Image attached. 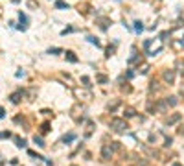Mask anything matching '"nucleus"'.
I'll return each instance as SVG.
<instances>
[{
    "label": "nucleus",
    "instance_id": "obj_16",
    "mask_svg": "<svg viewBox=\"0 0 184 166\" xmlns=\"http://www.w3.org/2000/svg\"><path fill=\"white\" fill-rule=\"evenodd\" d=\"M81 81H83V85H85V87H88V85H90V79H88L87 76H83V78H81Z\"/></svg>",
    "mask_w": 184,
    "mask_h": 166
},
{
    "label": "nucleus",
    "instance_id": "obj_1",
    "mask_svg": "<svg viewBox=\"0 0 184 166\" xmlns=\"http://www.w3.org/2000/svg\"><path fill=\"white\" fill-rule=\"evenodd\" d=\"M111 128H112L116 133H125V129H127V122L122 120V118H112V120H111Z\"/></svg>",
    "mask_w": 184,
    "mask_h": 166
},
{
    "label": "nucleus",
    "instance_id": "obj_3",
    "mask_svg": "<svg viewBox=\"0 0 184 166\" xmlns=\"http://www.w3.org/2000/svg\"><path fill=\"white\" fill-rule=\"evenodd\" d=\"M18 20H20L18 30H22V31H24V30L28 28V24H26V22H28V18H26V15H24V13H18Z\"/></svg>",
    "mask_w": 184,
    "mask_h": 166
},
{
    "label": "nucleus",
    "instance_id": "obj_19",
    "mask_svg": "<svg viewBox=\"0 0 184 166\" xmlns=\"http://www.w3.org/2000/svg\"><path fill=\"white\" fill-rule=\"evenodd\" d=\"M118 107V102H112V103H109V109L112 111V109H116Z\"/></svg>",
    "mask_w": 184,
    "mask_h": 166
},
{
    "label": "nucleus",
    "instance_id": "obj_6",
    "mask_svg": "<svg viewBox=\"0 0 184 166\" xmlns=\"http://www.w3.org/2000/svg\"><path fill=\"white\" fill-rule=\"evenodd\" d=\"M166 103H168L170 107H175V105L179 103V100H177V96H170V98H166Z\"/></svg>",
    "mask_w": 184,
    "mask_h": 166
},
{
    "label": "nucleus",
    "instance_id": "obj_17",
    "mask_svg": "<svg viewBox=\"0 0 184 166\" xmlns=\"http://www.w3.org/2000/svg\"><path fill=\"white\" fill-rule=\"evenodd\" d=\"M33 140H35V142H37V144H39V146H41V148H42V146H44V142H42V139H39V137H35V139H33Z\"/></svg>",
    "mask_w": 184,
    "mask_h": 166
},
{
    "label": "nucleus",
    "instance_id": "obj_20",
    "mask_svg": "<svg viewBox=\"0 0 184 166\" xmlns=\"http://www.w3.org/2000/svg\"><path fill=\"white\" fill-rule=\"evenodd\" d=\"M59 52H61L59 48H50V52H48V54H59Z\"/></svg>",
    "mask_w": 184,
    "mask_h": 166
},
{
    "label": "nucleus",
    "instance_id": "obj_12",
    "mask_svg": "<svg viewBox=\"0 0 184 166\" xmlns=\"http://www.w3.org/2000/svg\"><path fill=\"white\" fill-rule=\"evenodd\" d=\"M74 139H76V135H74V133H68V135L63 137V142L66 144V142H70V140H74Z\"/></svg>",
    "mask_w": 184,
    "mask_h": 166
},
{
    "label": "nucleus",
    "instance_id": "obj_15",
    "mask_svg": "<svg viewBox=\"0 0 184 166\" xmlns=\"http://www.w3.org/2000/svg\"><path fill=\"white\" fill-rule=\"evenodd\" d=\"M15 140H17V146H18V148H24V146H26V140H22V139H18V137H17Z\"/></svg>",
    "mask_w": 184,
    "mask_h": 166
},
{
    "label": "nucleus",
    "instance_id": "obj_10",
    "mask_svg": "<svg viewBox=\"0 0 184 166\" xmlns=\"http://www.w3.org/2000/svg\"><path fill=\"white\" fill-rule=\"evenodd\" d=\"M125 116H127V118H133V116H136V111L131 109V107H127V109H125Z\"/></svg>",
    "mask_w": 184,
    "mask_h": 166
},
{
    "label": "nucleus",
    "instance_id": "obj_2",
    "mask_svg": "<svg viewBox=\"0 0 184 166\" xmlns=\"http://www.w3.org/2000/svg\"><path fill=\"white\" fill-rule=\"evenodd\" d=\"M162 78H164L166 83H173V81H175V72H173V70H166V72L162 74Z\"/></svg>",
    "mask_w": 184,
    "mask_h": 166
},
{
    "label": "nucleus",
    "instance_id": "obj_11",
    "mask_svg": "<svg viewBox=\"0 0 184 166\" xmlns=\"http://www.w3.org/2000/svg\"><path fill=\"white\" fill-rule=\"evenodd\" d=\"M20 94H22V92H15V94H11V102H13V103H18V102H20Z\"/></svg>",
    "mask_w": 184,
    "mask_h": 166
},
{
    "label": "nucleus",
    "instance_id": "obj_18",
    "mask_svg": "<svg viewBox=\"0 0 184 166\" xmlns=\"http://www.w3.org/2000/svg\"><path fill=\"white\" fill-rule=\"evenodd\" d=\"M107 24H109V20H107V18H101V28H103V30L107 28Z\"/></svg>",
    "mask_w": 184,
    "mask_h": 166
},
{
    "label": "nucleus",
    "instance_id": "obj_21",
    "mask_svg": "<svg viewBox=\"0 0 184 166\" xmlns=\"http://www.w3.org/2000/svg\"><path fill=\"white\" fill-rule=\"evenodd\" d=\"M9 137H11V133H9V131H4V133H2V139H9Z\"/></svg>",
    "mask_w": 184,
    "mask_h": 166
},
{
    "label": "nucleus",
    "instance_id": "obj_23",
    "mask_svg": "<svg viewBox=\"0 0 184 166\" xmlns=\"http://www.w3.org/2000/svg\"><path fill=\"white\" fill-rule=\"evenodd\" d=\"M181 135H182V137H184V129H181Z\"/></svg>",
    "mask_w": 184,
    "mask_h": 166
},
{
    "label": "nucleus",
    "instance_id": "obj_13",
    "mask_svg": "<svg viewBox=\"0 0 184 166\" xmlns=\"http://www.w3.org/2000/svg\"><path fill=\"white\" fill-rule=\"evenodd\" d=\"M142 30H144V26H142V22H140V20H136V22H135V31H138V33H140Z\"/></svg>",
    "mask_w": 184,
    "mask_h": 166
},
{
    "label": "nucleus",
    "instance_id": "obj_5",
    "mask_svg": "<svg viewBox=\"0 0 184 166\" xmlns=\"http://www.w3.org/2000/svg\"><path fill=\"white\" fill-rule=\"evenodd\" d=\"M179 120H181V115H179V113H175L173 116H170V118H168V126H173V124H177Z\"/></svg>",
    "mask_w": 184,
    "mask_h": 166
},
{
    "label": "nucleus",
    "instance_id": "obj_24",
    "mask_svg": "<svg viewBox=\"0 0 184 166\" xmlns=\"http://www.w3.org/2000/svg\"><path fill=\"white\" fill-rule=\"evenodd\" d=\"M173 166H182V164H179V163H175V164H173Z\"/></svg>",
    "mask_w": 184,
    "mask_h": 166
},
{
    "label": "nucleus",
    "instance_id": "obj_9",
    "mask_svg": "<svg viewBox=\"0 0 184 166\" xmlns=\"http://www.w3.org/2000/svg\"><path fill=\"white\" fill-rule=\"evenodd\" d=\"M96 81H98V83H107L109 79H107L105 74H98V76H96Z\"/></svg>",
    "mask_w": 184,
    "mask_h": 166
},
{
    "label": "nucleus",
    "instance_id": "obj_22",
    "mask_svg": "<svg viewBox=\"0 0 184 166\" xmlns=\"http://www.w3.org/2000/svg\"><path fill=\"white\" fill-rule=\"evenodd\" d=\"M114 150H120V142H112V152Z\"/></svg>",
    "mask_w": 184,
    "mask_h": 166
},
{
    "label": "nucleus",
    "instance_id": "obj_14",
    "mask_svg": "<svg viewBox=\"0 0 184 166\" xmlns=\"http://www.w3.org/2000/svg\"><path fill=\"white\" fill-rule=\"evenodd\" d=\"M87 41H88V43H92V44H96V46H100V41H98L96 37H87Z\"/></svg>",
    "mask_w": 184,
    "mask_h": 166
},
{
    "label": "nucleus",
    "instance_id": "obj_7",
    "mask_svg": "<svg viewBox=\"0 0 184 166\" xmlns=\"http://www.w3.org/2000/svg\"><path fill=\"white\" fill-rule=\"evenodd\" d=\"M55 7H59V9H68V4L63 2V0H57V2H55Z\"/></svg>",
    "mask_w": 184,
    "mask_h": 166
},
{
    "label": "nucleus",
    "instance_id": "obj_8",
    "mask_svg": "<svg viewBox=\"0 0 184 166\" xmlns=\"http://www.w3.org/2000/svg\"><path fill=\"white\" fill-rule=\"evenodd\" d=\"M66 59H68L70 63H77V57L74 55V52H66Z\"/></svg>",
    "mask_w": 184,
    "mask_h": 166
},
{
    "label": "nucleus",
    "instance_id": "obj_4",
    "mask_svg": "<svg viewBox=\"0 0 184 166\" xmlns=\"http://www.w3.org/2000/svg\"><path fill=\"white\" fill-rule=\"evenodd\" d=\"M101 157H103V159H111V157H112V148L103 146V150H101Z\"/></svg>",
    "mask_w": 184,
    "mask_h": 166
}]
</instances>
